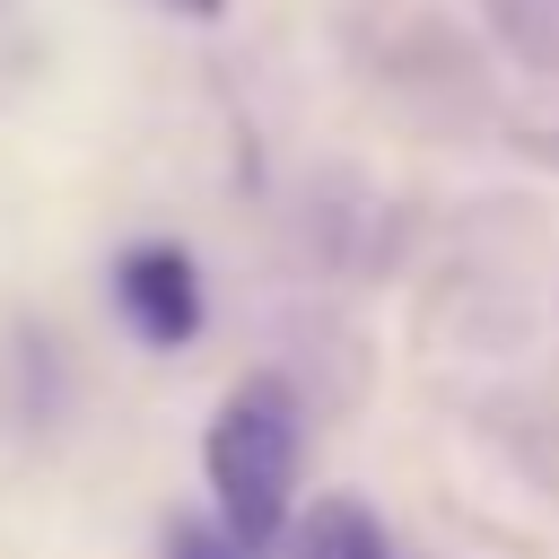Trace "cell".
I'll use <instances>...</instances> for the list:
<instances>
[{
	"instance_id": "cell-2",
	"label": "cell",
	"mask_w": 559,
	"mask_h": 559,
	"mask_svg": "<svg viewBox=\"0 0 559 559\" xmlns=\"http://www.w3.org/2000/svg\"><path fill=\"white\" fill-rule=\"evenodd\" d=\"M114 297H122L131 332H140V341H157V349L192 341V323H201V288H192V262H183L175 245H140V253H122Z\"/></svg>"
},
{
	"instance_id": "cell-3",
	"label": "cell",
	"mask_w": 559,
	"mask_h": 559,
	"mask_svg": "<svg viewBox=\"0 0 559 559\" xmlns=\"http://www.w3.org/2000/svg\"><path fill=\"white\" fill-rule=\"evenodd\" d=\"M297 559H393V542L358 498H314L297 515Z\"/></svg>"
},
{
	"instance_id": "cell-1",
	"label": "cell",
	"mask_w": 559,
	"mask_h": 559,
	"mask_svg": "<svg viewBox=\"0 0 559 559\" xmlns=\"http://www.w3.org/2000/svg\"><path fill=\"white\" fill-rule=\"evenodd\" d=\"M201 463H210V489H218V524L245 550H262L288 524V489H297V402H288V384H271V376L236 384L210 419Z\"/></svg>"
},
{
	"instance_id": "cell-5",
	"label": "cell",
	"mask_w": 559,
	"mask_h": 559,
	"mask_svg": "<svg viewBox=\"0 0 559 559\" xmlns=\"http://www.w3.org/2000/svg\"><path fill=\"white\" fill-rule=\"evenodd\" d=\"M183 9H218V0H183Z\"/></svg>"
},
{
	"instance_id": "cell-4",
	"label": "cell",
	"mask_w": 559,
	"mask_h": 559,
	"mask_svg": "<svg viewBox=\"0 0 559 559\" xmlns=\"http://www.w3.org/2000/svg\"><path fill=\"white\" fill-rule=\"evenodd\" d=\"M166 559H253V550H245L227 524H175V533H166Z\"/></svg>"
}]
</instances>
